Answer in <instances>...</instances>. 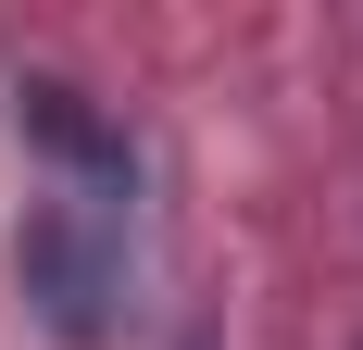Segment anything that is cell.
Instances as JSON below:
<instances>
[{
  "label": "cell",
  "instance_id": "1",
  "mask_svg": "<svg viewBox=\"0 0 363 350\" xmlns=\"http://www.w3.org/2000/svg\"><path fill=\"white\" fill-rule=\"evenodd\" d=\"M13 263H26V300L50 313V338H101V300H113V263H101V225H75L63 201L26 213V238H13Z\"/></svg>",
  "mask_w": 363,
  "mask_h": 350
},
{
  "label": "cell",
  "instance_id": "2",
  "mask_svg": "<svg viewBox=\"0 0 363 350\" xmlns=\"http://www.w3.org/2000/svg\"><path fill=\"white\" fill-rule=\"evenodd\" d=\"M26 125H38L50 150H63V163H88V175H113V188H125V138H113V125H101L88 101H75L63 75H26Z\"/></svg>",
  "mask_w": 363,
  "mask_h": 350
}]
</instances>
